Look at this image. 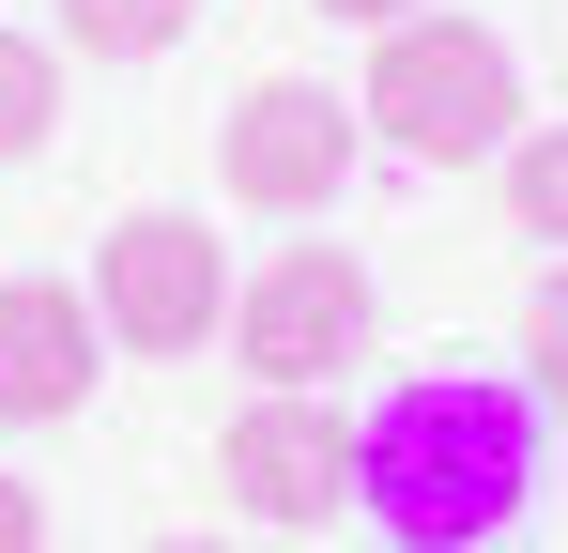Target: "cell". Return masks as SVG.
<instances>
[{
  "label": "cell",
  "mask_w": 568,
  "mask_h": 553,
  "mask_svg": "<svg viewBox=\"0 0 568 553\" xmlns=\"http://www.w3.org/2000/svg\"><path fill=\"white\" fill-rule=\"evenodd\" d=\"M523 400L568 415V262H538V292H523Z\"/></svg>",
  "instance_id": "cell-11"
},
{
  "label": "cell",
  "mask_w": 568,
  "mask_h": 553,
  "mask_svg": "<svg viewBox=\"0 0 568 553\" xmlns=\"http://www.w3.org/2000/svg\"><path fill=\"white\" fill-rule=\"evenodd\" d=\"M354 507L399 553H491L538 507V400L523 384H476V369L399 384L369 431H354Z\"/></svg>",
  "instance_id": "cell-1"
},
{
  "label": "cell",
  "mask_w": 568,
  "mask_h": 553,
  "mask_svg": "<svg viewBox=\"0 0 568 553\" xmlns=\"http://www.w3.org/2000/svg\"><path fill=\"white\" fill-rule=\"evenodd\" d=\"M215 492L246 507V523H338L354 507V415L323 400V384H246V415L215 431Z\"/></svg>",
  "instance_id": "cell-6"
},
{
  "label": "cell",
  "mask_w": 568,
  "mask_h": 553,
  "mask_svg": "<svg viewBox=\"0 0 568 553\" xmlns=\"http://www.w3.org/2000/svg\"><path fill=\"white\" fill-rule=\"evenodd\" d=\"M354 123H369L384 154H415V170H491V154L523 139V62H507L491 16H446V0H430V16L369 31Z\"/></svg>",
  "instance_id": "cell-2"
},
{
  "label": "cell",
  "mask_w": 568,
  "mask_h": 553,
  "mask_svg": "<svg viewBox=\"0 0 568 553\" xmlns=\"http://www.w3.org/2000/svg\"><path fill=\"white\" fill-rule=\"evenodd\" d=\"M231 247H215V215H108L93 247V323L108 354H215L231 339Z\"/></svg>",
  "instance_id": "cell-4"
},
{
  "label": "cell",
  "mask_w": 568,
  "mask_h": 553,
  "mask_svg": "<svg viewBox=\"0 0 568 553\" xmlns=\"http://www.w3.org/2000/svg\"><path fill=\"white\" fill-rule=\"evenodd\" d=\"M200 0H47V47L62 62H170Z\"/></svg>",
  "instance_id": "cell-8"
},
{
  "label": "cell",
  "mask_w": 568,
  "mask_h": 553,
  "mask_svg": "<svg viewBox=\"0 0 568 553\" xmlns=\"http://www.w3.org/2000/svg\"><path fill=\"white\" fill-rule=\"evenodd\" d=\"M0 553H47V492L31 476H0Z\"/></svg>",
  "instance_id": "cell-12"
},
{
  "label": "cell",
  "mask_w": 568,
  "mask_h": 553,
  "mask_svg": "<svg viewBox=\"0 0 568 553\" xmlns=\"http://www.w3.org/2000/svg\"><path fill=\"white\" fill-rule=\"evenodd\" d=\"M108 384V323L78 276H0V431H62Z\"/></svg>",
  "instance_id": "cell-7"
},
{
  "label": "cell",
  "mask_w": 568,
  "mask_h": 553,
  "mask_svg": "<svg viewBox=\"0 0 568 553\" xmlns=\"http://www.w3.org/2000/svg\"><path fill=\"white\" fill-rule=\"evenodd\" d=\"M338 31H399V16H430V0H323Z\"/></svg>",
  "instance_id": "cell-13"
},
{
  "label": "cell",
  "mask_w": 568,
  "mask_h": 553,
  "mask_svg": "<svg viewBox=\"0 0 568 553\" xmlns=\"http://www.w3.org/2000/svg\"><path fill=\"white\" fill-rule=\"evenodd\" d=\"M62 139V47L47 31H0V170Z\"/></svg>",
  "instance_id": "cell-10"
},
{
  "label": "cell",
  "mask_w": 568,
  "mask_h": 553,
  "mask_svg": "<svg viewBox=\"0 0 568 553\" xmlns=\"http://www.w3.org/2000/svg\"><path fill=\"white\" fill-rule=\"evenodd\" d=\"M491 184H507V231H523L538 262H568V123H523V139L491 154Z\"/></svg>",
  "instance_id": "cell-9"
},
{
  "label": "cell",
  "mask_w": 568,
  "mask_h": 553,
  "mask_svg": "<svg viewBox=\"0 0 568 553\" xmlns=\"http://www.w3.org/2000/svg\"><path fill=\"white\" fill-rule=\"evenodd\" d=\"M369 262L338 247V231H292L277 262L231 276V339L215 354H246V384H338V369L369 354Z\"/></svg>",
  "instance_id": "cell-3"
},
{
  "label": "cell",
  "mask_w": 568,
  "mask_h": 553,
  "mask_svg": "<svg viewBox=\"0 0 568 553\" xmlns=\"http://www.w3.org/2000/svg\"><path fill=\"white\" fill-rule=\"evenodd\" d=\"M139 553H231V539H139Z\"/></svg>",
  "instance_id": "cell-14"
},
{
  "label": "cell",
  "mask_w": 568,
  "mask_h": 553,
  "mask_svg": "<svg viewBox=\"0 0 568 553\" xmlns=\"http://www.w3.org/2000/svg\"><path fill=\"white\" fill-rule=\"evenodd\" d=\"M369 154V123H354V92L323 78H246L231 92V123H215V184H231V215H338V184Z\"/></svg>",
  "instance_id": "cell-5"
}]
</instances>
